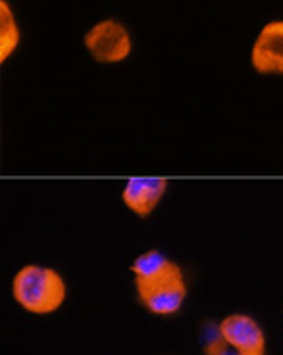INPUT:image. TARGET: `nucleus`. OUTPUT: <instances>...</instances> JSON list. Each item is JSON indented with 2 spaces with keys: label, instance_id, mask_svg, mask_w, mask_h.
<instances>
[{
  "label": "nucleus",
  "instance_id": "obj_1",
  "mask_svg": "<svg viewBox=\"0 0 283 355\" xmlns=\"http://www.w3.org/2000/svg\"><path fill=\"white\" fill-rule=\"evenodd\" d=\"M12 295L31 315H53L66 302L68 286L62 275L51 266L26 265L12 280Z\"/></svg>",
  "mask_w": 283,
  "mask_h": 355
},
{
  "label": "nucleus",
  "instance_id": "obj_2",
  "mask_svg": "<svg viewBox=\"0 0 283 355\" xmlns=\"http://www.w3.org/2000/svg\"><path fill=\"white\" fill-rule=\"evenodd\" d=\"M133 282H135V292H137L139 302L152 315L172 317L179 313L185 303V278L177 263L152 278L133 280Z\"/></svg>",
  "mask_w": 283,
  "mask_h": 355
},
{
  "label": "nucleus",
  "instance_id": "obj_3",
  "mask_svg": "<svg viewBox=\"0 0 283 355\" xmlns=\"http://www.w3.org/2000/svg\"><path fill=\"white\" fill-rule=\"evenodd\" d=\"M83 43L89 54L100 64H116L131 54V37L120 21L102 19L89 29Z\"/></svg>",
  "mask_w": 283,
  "mask_h": 355
},
{
  "label": "nucleus",
  "instance_id": "obj_4",
  "mask_svg": "<svg viewBox=\"0 0 283 355\" xmlns=\"http://www.w3.org/2000/svg\"><path fill=\"white\" fill-rule=\"evenodd\" d=\"M220 334L223 342L245 355H264L266 336L257 320L243 313H233L221 320Z\"/></svg>",
  "mask_w": 283,
  "mask_h": 355
},
{
  "label": "nucleus",
  "instance_id": "obj_5",
  "mask_svg": "<svg viewBox=\"0 0 283 355\" xmlns=\"http://www.w3.org/2000/svg\"><path fill=\"white\" fill-rule=\"evenodd\" d=\"M250 64L262 76H283V21L266 24L250 51Z\"/></svg>",
  "mask_w": 283,
  "mask_h": 355
},
{
  "label": "nucleus",
  "instance_id": "obj_6",
  "mask_svg": "<svg viewBox=\"0 0 283 355\" xmlns=\"http://www.w3.org/2000/svg\"><path fill=\"white\" fill-rule=\"evenodd\" d=\"M168 182L162 178H131L124 184L122 201L139 218H147L166 196Z\"/></svg>",
  "mask_w": 283,
  "mask_h": 355
},
{
  "label": "nucleus",
  "instance_id": "obj_7",
  "mask_svg": "<svg viewBox=\"0 0 283 355\" xmlns=\"http://www.w3.org/2000/svg\"><path fill=\"white\" fill-rule=\"evenodd\" d=\"M172 265H174V261L166 257L160 249H149L133 261L129 270H131L133 280H145V278H152V276L164 272Z\"/></svg>",
  "mask_w": 283,
  "mask_h": 355
},
{
  "label": "nucleus",
  "instance_id": "obj_8",
  "mask_svg": "<svg viewBox=\"0 0 283 355\" xmlns=\"http://www.w3.org/2000/svg\"><path fill=\"white\" fill-rule=\"evenodd\" d=\"M19 43V29L6 0H0V62H6Z\"/></svg>",
  "mask_w": 283,
  "mask_h": 355
},
{
  "label": "nucleus",
  "instance_id": "obj_9",
  "mask_svg": "<svg viewBox=\"0 0 283 355\" xmlns=\"http://www.w3.org/2000/svg\"><path fill=\"white\" fill-rule=\"evenodd\" d=\"M203 352L204 355H245L228 346L220 334V327H214V324H210L208 330L204 332Z\"/></svg>",
  "mask_w": 283,
  "mask_h": 355
}]
</instances>
